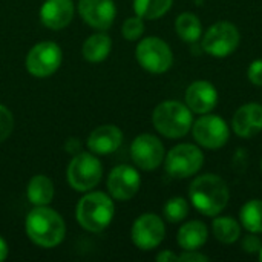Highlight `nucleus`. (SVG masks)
I'll use <instances>...</instances> for the list:
<instances>
[{
  "instance_id": "18",
  "label": "nucleus",
  "mask_w": 262,
  "mask_h": 262,
  "mask_svg": "<svg viewBox=\"0 0 262 262\" xmlns=\"http://www.w3.org/2000/svg\"><path fill=\"white\" fill-rule=\"evenodd\" d=\"M123 141L121 130L114 124L97 127L88 138V147L95 155H109L115 152Z\"/></svg>"
},
{
  "instance_id": "2",
  "label": "nucleus",
  "mask_w": 262,
  "mask_h": 262,
  "mask_svg": "<svg viewBox=\"0 0 262 262\" xmlns=\"http://www.w3.org/2000/svg\"><path fill=\"white\" fill-rule=\"evenodd\" d=\"M29 239L40 247L58 246L66 233L63 218L46 206H35L26 216L25 224Z\"/></svg>"
},
{
  "instance_id": "6",
  "label": "nucleus",
  "mask_w": 262,
  "mask_h": 262,
  "mask_svg": "<svg viewBox=\"0 0 262 262\" xmlns=\"http://www.w3.org/2000/svg\"><path fill=\"white\" fill-rule=\"evenodd\" d=\"M204 166V154L190 143H181L172 147L166 155V172L173 178H189L196 175Z\"/></svg>"
},
{
  "instance_id": "1",
  "label": "nucleus",
  "mask_w": 262,
  "mask_h": 262,
  "mask_svg": "<svg viewBox=\"0 0 262 262\" xmlns=\"http://www.w3.org/2000/svg\"><path fill=\"white\" fill-rule=\"evenodd\" d=\"M189 198L200 213L206 216H216L227 207L230 192L227 183L220 175L204 173L190 183Z\"/></svg>"
},
{
  "instance_id": "16",
  "label": "nucleus",
  "mask_w": 262,
  "mask_h": 262,
  "mask_svg": "<svg viewBox=\"0 0 262 262\" xmlns=\"http://www.w3.org/2000/svg\"><path fill=\"white\" fill-rule=\"evenodd\" d=\"M232 129L241 138H252L262 130V104L247 103L232 118Z\"/></svg>"
},
{
  "instance_id": "12",
  "label": "nucleus",
  "mask_w": 262,
  "mask_h": 262,
  "mask_svg": "<svg viewBox=\"0 0 262 262\" xmlns=\"http://www.w3.org/2000/svg\"><path fill=\"white\" fill-rule=\"evenodd\" d=\"M130 157L134 163L143 170H154L164 161L163 143L150 134L138 135L130 144Z\"/></svg>"
},
{
  "instance_id": "7",
  "label": "nucleus",
  "mask_w": 262,
  "mask_h": 262,
  "mask_svg": "<svg viewBox=\"0 0 262 262\" xmlns=\"http://www.w3.org/2000/svg\"><path fill=\"white\" fill-rule=\"evenodd\" d=\"M135 57L140 66L152 74H163L169 71L173 63L170 46L160 37L143 38L137 46Z\"/></svg>"
},
{
  "instance_id": "8",
  "label": "nucleus",
  "mask_w": 262,
  "mask_h": 262,
  "mask_svg": "<svg viewBox=\"0 0 262 262\" xmlns=\"http://www.w3.org/2000/svg\"><path fill=\"white\" fill-rule=\"evenodd\" d=\"M103 175L101 163L97 157L88 152L77 154L68 167V181L72 189L78 192H88L94 189Z\"/></svg>"
},
{
  "instance_id": "5",
  "label": "nucleus",
  "mask_w": 262,
  "mask_h": 262,
  "mask_svg": "<svg viewBox=\"0 0 262 262\" xmlns=\"http://www.w3.org/2000/svg\"><path fill=\"white\" fill-rule=\"evenodd\" d=\"M241 41V34L232 21H218L212 25L203 35V51L210 57L224 58L233 54Z\"/></svg>"
},
{
  "instance_id": "3",
  "label": "nucleus",
  "mask_w": 262,
  "mask_h": 262,
  "mask_svg": "<svg viewBox=\"0 0 262 262\" xmlns=\"http://www.w3.org/2000/svg\"><path fill=\"white\" fill-rule=\"evenodd\" d=\"M192 114L193 112L187 107L186 103L166 100L155 107L152 114V123L161 135L167 138H183L192 129Z\"/></svg>"
},
{
  "instance_id": "15",
  "label": "nucleus",
  "mask_w": 262,
  "mask_h": 262,
  "mask_svg": "<svg viewBox=\"0 0 262 262\" xmlns=\"http://www.w3.org/2000/svg\"><path fill=\"white\" fill-rule=\"evenodd\" d=\"M184 100L193 114H209L218 104V91L210 81L198 80L187 88Z\"/></svg>"
},
{
  "instance_id": "9",
  "label": "nucleus",
  "mask_w": 262,
  "mask_h": 262,
  "mask_svg": "<svg viewBox=\"0 0 262 262\" xmlns=\"http://www.w3.org/2000/svg\"><path fill=\"white\" fill-rule=\"evenodd\" d=\"M192 135L195 141L206 149H221L230 138V129L224 118L209 112L193 121Z\"/></svg>"
},
{
  "instance_id": "13",
  "label": "nucleus",
  "mask_w": 262,
  "mask_h": 262,
  "mask_svg": "<svg viewBox=\"0 0 262 262\" xmlns=\"http://www.w3.org/2000/svg\"><path fill=\"white\" fill-rule=\"evenodd\" d=\"M141 186L140 173L130 166H117L107 177V190L112 198L118 201H129L134 198Z\"/></svg>"
},
{
  "instance_id": "31",
  "label": "nucleus",
  "mask_w": 262,
  "mask_h": 262,
  "mask_svg": "<svg viewBox=\"0 0 262 262\" xmlns=\"http://www.w3.org/2000/svg\"><path fill=\"white\" fill-rule=\"evenodd\" d=\"M180 256V261L183 262H207L209 261V256L200 253L198 250H184L183 255H178Z\"/></svg>"
},
{
  "instance_id": "30",
  "label": "nucleus",
  "mask_w": 262,
  "mask_h": 262,
  "mask_svg": "<svg viewBox=\"0 0 262 262\" xmlns=\"http://www.w3.org/2000/svg\"><path fill=\"white\" fill-rule=\"evenodd\" d=\"M247 77H249L250 83H253L255 86H262V58H258L250 63Z\"/></svg>"
},
{
  "instance_id": "32",
  "label": "nucleus",
  "mask_w": 262,
  "mask_h": 262,
  "mask_svg": "<svg viewBox=\"0 0 262 262\" xmlns=\"http://www.w3.org/2000/svg\"><path fill=\"white\" fill-rule=\"evenodd\" d=\"M157 261L158 262H178L180 261V256L170 250H163L158 256H157Z\"/></svg>"
},
{
  "instance_id": "19",
  "label": "nucleus",
  "mask_w": 262,
  "mask_h": 262,
  "mask_svg": "<svg viewBox=\"0 0 262 262\" xmlns=\"http://www.w3.org/2000/svg\"><path fill=\"white\" fill-rule=\"evenodd\" d=\"M209 238V230L201 221H189L183 224L177 235V243L183 250H198Z\"/></svg>"
},
{
  "instance_id": "11",
  "label": "nucleus",
  "mask_w": 262,
  "mask_h": 262,
  "mask_svg": "<svg viewBox=\"0 0 262 262\" xmlns=\"http://www.w3.org/2000/svg\"><path fill=\"white\" fill-rule=\"evenodd\" d=\"M130 236L138 249L152 250L163 243L166 236V226L158 215L144 213L135 220Z\"/></svg>"
},
{
  "instance_id": "22",
  "label": "nucleus",
  "mask_w": 262,
  "mask_h": 262,
  "mask_svg": "<svg viewBox=\"0 0 262 262\" xmlns=\"http://www.w3.org/2000/svg\"><path fill=\"white\" fill-rule=\"evenodd\" d=\"M28 200L34 206H48L54 198V184L45 175H35L28 184Z\"/></svg>"
},
{
  "instance_id": "36",
  "label": "nucleus",
  "mask_w": 262,
  "mask_h": 262,
  "mask_svg": "<svg viewBox=\"0 0 262 262\" xmlns=\"http://www.w3.org/2000/svg\"><path fill=\"white\" fill-rule=\"evenodd\" d=\"M261 172H262V160H261Z\"/></svg>"
},
{
  "instance_id": "27",
  "label": "nucleus",
  "mask_w": 262,
  "mask_h": 262,
  "mask_svg": "<svg viewBox=\"0 0 262 262\" xmlns=\"http://www.w3.org/2000/svg\"><path fill=\"white\" fill-rule=\"evenodd\" d=\"M144 32V21L141 17H129L121 28V34L126 40L129 41H135L138 40Z\"/></svg>"
},
{
  "instance_id": "33",
  "label": "nucleus",
  "mask_w": 262,
  "mask_h": 262,
  "mask_svg": "<svg viewBox=\"0 0 262 262\" xmlns=\"http://www.w3.org/2000/svg\"><path fill=\"white\" fill-rule=\"evenodd\" d=\"M64 149H66V152H69V154H77V152H80L81 144H80V141H78L77 138H69V140L66 141Z\"/></svg>"
},
{
  "instance_id": "23",
  "label": "nucleus",
  "mask_w": 262,
  "mask_h": 262,
  "mask_svg": "<svg viewBox=\"0 0 262 262\" xmlns=\"http://www.w3.org/2000/svg\"><path fill=\"white\" fill-rule=\"evenodd\" d=\"M212 232L215 238L223 244H233L241 238V226L235 218L218 216L212 223Z\"/></svg>"
},
{
  "instance_id": "25",
  "label": "nucleus",
  "mask_w": 262,
  "mask_h": 262,
  "mask_svg": "<svg viewBox=\"0 0 262 262\" xmlns=\"http://www.w3.org/2000/svg\"><path fill=\"white\" fill-rule=\"evenodd\" d=\"M172 3L173 0H134V9L141 18L157 20L172 8Z\"/></svg>"
},
{
  "instance_id": "20",
  "label": "nucleus",
  "mask_w": 262,
  "mask_h": 262,
  "mask_svg": "<svg viewBox=\"0 0 262 262\" xmlns=\"http://www.w3.org/2000/svg\"><path fill=\"white\" fill-rule=\"evenodd\" d=\"M111 48H112V40L107 34L104 32H98V34H94L91 35L84 43H83V57L88 60V61H92V63H98V61H103L109 52H111Z\"/></svg>"
},
{
  "instance_id": "21",
  "label": "nucleus",
  "mask_w": 262,
  "mask_h": 262,
  "mask_svg": "<svg viewBox=\"0 0 262 262\" xmlns=\"http://www.w3.org/2000/svg\"><path fill=\"white\" fill-rule=\"evenodd\" d=\"M175 31L178 37L186 43H195L203 35V25L196 14L183 12L175 20Z\"/></svg>"
},
{
  "instance_id": "10",
  "label": "nucleus",
  "mask_w": 262,
  "mask_h": 262,
  "mask_svg": "<svg viewBox=\"0 0 262 262\" xmlns=\"http://www.w3.org/2000/svg\"><path fill=\"white\" fill-rule=\"evenodd\" d=\"M61 49L54 41H41L35 45L26 57V69L38 78L52 75L61 64Z\"/></svg>"
},
{
  "instance_id": "28",
  "label": "nucleus",
  "mask_w": 262,
  "mask_h": 262,
  "mask_svg": "<svg viewBox=\"0 0 262 262\" xmlns=\"http://www.w3.org/2000/svg\"><path fill=\"white\" fill-rule=\"evenodd\" d=\"M12 129H14L12 114L6 106L0 104V143L5 141L12 134Z\"/></svg>"
},
{
  "instance_id": "14",
  "label": "nucleus",
  "mask_w": 262,
  "mask_h": 262,
  "mask_svg": "<svg viewBox=\"0 0 262 262\" xmlns=\"http://www.w3.org/2000/svg\"><path fill=\"white\" fill-rule=\"evenodd\" d=\"M78 12L89 26L106 31L115 20L117 8L114 0H80Z\"/></svg>"
},
{
  "instance_id": "17",
  "label": "nucleus",
  "mask_w": 262,
  "mask_h": 262,
  "mask_svg": "<svg viewBox=\"0 0 262 262\" xmlns=\"http://www.w3.org/2000/svg\"><path fill=\"white\" fill-rule=\"evenodd\" d=\"M74 17L72 0H46L40 9V18L49 29L58 31L66 28Z\"/></svg>"
},
{
  "instance_id": "35",
  "label": "nucleus",
  "mask_w": 262,
  "mask_h": 262,
  "mask_svg": "<svg viewBox=\"0 0 262 262\" xmlns=\"http://www.w3.org/2000/svg\"><path fill=\"white\" fill-rule=\"evenodd\" d=\"M258 258H259V261L262 262V247H261V250H259V253H258Z\"/></svg>"
},
{
  "instance_id": "34",
  "label": "nucleus",
  "mask_w": 262,
  "mask_h": 262,
  "mask_svg": "<svg viewBox=\"0 0 262 262\" xmlns=\"http://www.w3.org/2000/svg\"><path fill=\"white\" fill-rule=\"evenodd\" d=\"M8 256V244L5 243V239L0 236V262L5 261Z\"/></svg>"
},
{
  "instance_id": "4",
  "label": "nucleus",
  "mask_w": 262,
  "mask_h": 262,
  "mask_svg": "<svg viewBox=\"0 0 262 262\" xmlns=\"http://www.w3.org/2000/svg\"><path fill=\"white\" fill-rule=\"evenodd\" d=\"M114 203L103 192L86 193L77 206V220L80 226L92 233L103 232L114 218Z\"/></svg>"
},
{
  "instance_id": "24",
  "label": "nucleus",
  "mask_w": 262,
  "mask_h": 262,
  "mask_svg": "<svg viewBox=\"0 0 262 262\" xmlns=\"http://www.w3.org/2000/svg\"><path fill=\"white\" fill-rule=\"evenodd\" d=\"M239 221L249 233H262V200L247 201L241 207Z\"/></svg>"
},
{
  "instance_id": "29",
  "label": "nucleus",
  "mask_w": 262,
  "mask_h": 262,
  "mask_svg": "<svg viewBox=\"0 0 262 262\" xmlns=\"http://www.w3.org/2000/svg\"><path fill=\"white\" fill-rule=\"evenodd\" d=\"M261 239L256 236V233H250L243 239V250L249 255H258L261 250Z\"/></svg>"
},
{
  "instance_id": "26",
  "label": "nucleus",
  "mask_w": 262,
  "mask_h": 262,
  "mask_svg": "<svg viewBox=\"0 0 262 262\" xmlns=\"http://www.w3.org/2000/svg\"><path fill=\"white\" fill-rule=\"evenodd\" d=\"M163 213H164V218L172 223V224H177V223H181L184 218H187L189 215V203L181 198V196H175V198H170L166 204H164V209H163Z\"/></svg>"
}]
</instances>
